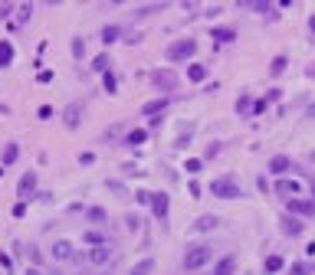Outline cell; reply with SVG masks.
I'll return each instance as SVG.
<instances>
[{
	"label": "cell",
	"instance_id": "cell-48",
	"mask_svg": "<svg viewBox=\"0 0 315 275\" xmlns=\"http://www.w3.org/2000/svg\"><path fill=\"white\" fill-rule=\"evenodd\" d=\"M26 275H43V272H40L36 265H30V269H26Z\"/></svg>",
	"mask_w": 315,
	"mask_h": 275
},
{
	"label": "cell",
	"instance_id": "cell-45",
	"mask_svg": "<svg viewBox=\"0 0 315 275\" xmlns=\"http://www.w3.org/2000/svg\"><path fill=\"white\" fill-rule=\"evenodd\" d=\"M92 161H96V154H89V151H86V154H79V164H92Z\"/></svg>",
	"mask_w": 315,
	"mask_h": 275
},
{
	"label": "cell",
	"instance_id": "cell-2",
	"mask_svg": "<svg viewBox=\"0 0 315 275\" xmlns=\"http://www.w3.org/2000/svg\"><path fill=\"white\" fill-rule=\"evenodd\" d=\"M207 262H214V246L210 242H194V246H187L184 249V272H197V269H204Z\"/></svg>",
	"mask_w": 315,
	"mask_h": 275
},
{
	"label": "cell",
	"instance_id": "cell-52",
	"mask_svg": "<svg viewBox=\"0 0 315 275\" xmlns=\"http://www.w3.org/2000/svg\"><path fill=\"white\" fill-rule=\"evenodd\" d=\"M309 269H312V275H315V262H309Z\"/></svg>",
	"mask_w": 315,
	"mask_h": 275
},
{
	"label": "cell",
	"instance_id": "cell-44",
	"mask_svg": "<svg viewBox=\"0 0 315 275\" xmlns=\"http://www.w3.org/2000/svg\"><path fill=\"white\" fill-rule=\"evenodd\" d=\"M36 79H40V82H49V79H53V72H49V69H40V76H36Z\"/></svg>",
	"mask_w": 315,
	"mask_h": 275
},
{
	"label": "cell",
	"instance_id": "cell-38",
	"mask_svg": "<svg viewBox=\"0 0 315 275\" xmlns=\"http://www.w3.org/2000/svg\"><path fill=\"white\" fill-rule=\"evenodd\" d=\"M13 216H17V220H20V216H26V203H20V200H17V203H13Z\"/></svg>",
	"mask_w": 315,
	"mask_h": 275
},
{
	"label": "cell",
	"instance_id": "cell-12",
	"mask_svg": "<svg viewBox=\"0 0 315 275\" xmlns=\"http://www.w3.org/2000/svg\"><path fill=\"white\" fill-rule=\"evenodd\" d=\"M49 249H53L49 255H53L56 262H69V259H76V255H79V253H76V246H73L69 239H56Z\"/></svg>",
	"mask_w": 315,
	"mask_h": 275
},
{
	"label": "cell",
	"instance_id": "cell-47",
	"mask_svg": "<svg viewBox=\"0 0 315 275\" xmlns=\"http://www.w3.org/2000/svg\"><path fill=\"white\" fill-rule=\"evenodd\" d=\"M305 118H315V102L309 105V111H305Z\"/></svg>",
	"mask_w": 315,
	"mask_h": 275
},
{
	"label": "cell",
	"instance_id": "cell-42",
	"mask_svg": "<svg viewBox=\"0 0 315 275\" xmlns=\"http://www.w3.org/2000/svg\"><path fill=\"white\" fill-rule=\"evenodd\" d=\"M283 99V88H269V95H266V102H279Z\"/></svg>",
	"mask_w": 315,
	"mask_h": 275
},
{
	"label": "cell",
	"instance_id": "cell-39",
	"mask_svg": "<svg viewBox=\"0 0 315 275\" xmlns=\"http://www.w3.org/2000/svg\"><path fill=\"white\" fill-rule=\"evenodd\" d=\"M187 190H191V197H200V193H204V187H200L197 180H191V184H187Z\"/></svg>",
	"mask_w": 315,
	"mask_h": 275
},
{
	"label": "cell",
	"instance_id": "cell-20",
	"mask_svg": "<svg viewBox=\"0 0 315 275\" xmlns=\"http://www.w3.org/2000/svg\"><path fill=\"white\" fill-rule=\"evenodd\" d=\"M164 108H168V99H151V102H145V105H142V115L151 118V115H161Z\"/></svg>",
	"mask_w": 315,
	"mask_h": 275
},
{
	"label": "cell",
	"instance_id": "cell-31",
	"mask_svg": "<svg viewBox=\"0 0 315 275\" xmlns=\"http://www.w3.org/2000/svg\"><path fill=\"white\" fill-rule=\"evenodd\" d=\"M289 275H312V269H309V262H292L289 265Z\"/></svg>",
	"mask_w": 315,
	"mask_h": 275
},
{
	"label": "cell",
	"instance_id": "cell-30",
	"mask_svg": "<svg viewBox=\"0 0 315 275\" xmlns=\"http://www.w3.org/2000/svg\"><path fill=\"white\" fill-rule=\"evenodd\" d=\"M102 82H105V92H109V95H115V88H119V79L112 76V69L105 72V76H102Z\"/></svg>",
	"mask_w": 315,
	"mask_h": 275
},
{
	"label": "cell",
	"instance_id": "cell-14",
	"mask_svg": "<svg viewBox=\"0 0 315 275\" xmlns=\"http://www.w3.org/2000/svg\"><path fill=\"white\" fill-rule=\"evenodd\" d=\"M86 223L89 226H105V223H109V210L105 207H89L86 210Z\"/></svg>",
	"mask_w": 315,
	"mask_h": 275
},
{
	"label": "cell",
	"instance_id": "cell-5",
	"mask_svg": "<svg viewBox=\"0 0 315 275\" xmlns=\"http://www.w3.org/2000/svg\"><path fill=\"white\" fill-rule=\"evenodd\" d=\"M197 53V40H174L168 49H164V59L168 63H184Z\"/></svg>",
	"mask_w": 315,
	"mask_h": 275
},
{
	"label": "cell",
	"instance_id": "cell-35",
	"mask_svg": "<svg viewBox=\"0 0 315 275\" xmlns=\"http://www.w3.org/2000/svg\"><path fill=\"white\" fill-rule=\"evenodd\" d=\"M30 13H33V3H23V7H20V17H17V20L26 23V20H30Z\"/></svg>",
	"mask_w": 315,
	"mask_h": 275
},
{
	"label": "cell",
	"instance_id": "cell-13",
	"mask_svg": "<svg viewBox=\"0 0 315 275\" xmlns=\"http://www.w3.org/2000/svg\"><path fill=\"white\" fill-rule=\"evenodd\" d=\"M79 121H82V102H69L63 111V125L66 128H79Z\"/></svg>",
	"mask_w": 315,
	"mask_h": 275
},
{
	"label": "cell",
	"instance_id": "cell-33",
	"mask_svg": "<svg viewBox=\"0 0 315 275\" xmlns=\"http://www.w3.org/2000/svg\"><path fill=\"white\" fill-rule=\"evenodd\" d=\"M125 226H128L131 233H138V226H142V220H138L135 213H128V216H125Z\"/></svg>",
	"mask_w": 315,
	"mask_h": 275
},
{
	"label": "cell",
	"instance_id": "cell-15",
	"mask_svg": "<svg viewBox=\"0 0 315 275\" xmlns=\"http://www.w3.org/2000/svg\"><path fill=\"white\" fill-rule=\"evenodd\" d=\"M233 272H237V255H223V259L214 262V272L210 275H233Z\"/></svg>",
	"mask_w": 315,
	"mask_h": 275
},
{
	"label": "cell",
	"instance_id": "cell-17",
	"mask_svg": "<svg viewBox=\"0 0 315 275\" xmlns=\"http://www.w3.org/2000/svg\"><path fill=\"white\" fill-rule=\"evenodd\" d=\"M121 36H125V30H121V26H115V23H109V26H102V43H105V46L119 43Z\"/></svg>",
	"mask_w": 315,
	"mask_h": 275
},
{
	"label": "cell",
	"instance_id": "cell-46",
	"mask_svg": "<svg viewBox=\"0 0 315 275\" xmlns=\"http://www.w3.org/2000/svg\"><path fill=\"white\" fill-rule=\"evenodd\" d=\"M0 265H3V269H10V255H7V253H0Z\"/></svg>",
	"mask_w": 315,
	"mask_h": 275
},
{
	"label": "cell",
	"instance_id": "cell-24",
	"mask_svg": "<svg viewBox=\"0 0 315 275\" xmlns=\"http://www.w3.org/2000/svg\"><path fill=\"white\" fill-rule=\"evenodd\" d=\"M207 76H210V69H207V66H200V63H194V66L187 69V79H191V82H204Z\"/></svg>",
	"mask_w": 315,
	"mask_h": 275
},
{
	"label": "cell",
	"instance_id": "cell-19",
	"mask_svg": "<svg viewBox=\"0 0 315 275\" xmlns=\"http://www.w3.org/2000/svg\"><path fill=\"white\" fill-rule=\"evenodd\" d=\"M210 40H217V43H233V40H237V30H230V26H214V30H210Z\"/></svg>",
	"mask_w": 315,
	"mask_h": 275
},
{
	"label": "cell",
	"instance_id": "cell-4",
	"mask_svg": "<svg viewBox=\"0 0 315 275\" xmlns=\"http://www.w3.org/2000/svg\"><path fill=\"white\" fill-rule=\"evenodd\" d=\"M148 207H151L154 220L161 223V226H168V216H171V197H168L164 190H151V193H148Z\"/></svg>",
	"mask_w": 315,
	"mask_h": 275
},
{
	"label": "cell",
	"instance_id": "cell-11",
	"mask_svg": "<svg viewBox=\"0 0 315 275\" xmlns=\"http://www.w3.org/2000/svg\"><path fill=\"white\" fill-rule=\"evenodd\" d=\"M279 230H283V236L295 239V236H302V233H305V220H299V216H292V213H286L283 220H279Z\"/></svg>",
	"mask_w": 315,
	"mask_h": 275
},
{
	"label": "cell",
	"instance_id": "cell-49",
	"mask_svg": "<svg viewBox=\"0 0 315 275\" xmlns=\"http://www.w3.org/2000/svg\"><path fill=\"white\" fill-rule=\"evenodd\" d=\"M309 30H312V33H315V13H312V17H309Z\"/></svg>",
	"mask_w": 315,
	"mask_h": 275
},
{
	"label": "cell",
	"instance_id": "cell-3",
	"mask_svg": "<svg viewBox=\"0 0 315 275\" xmlns=\"http://www.w3.org/2000/svg\"><path fill=\"white\" fill-rule=\"evenodd\" d=\"M210 197H217V200H237V197H243V187L237 184V177H230V174H223V177H217V180H210Z\"/></svg>",
	"mask_w": 315,
	"mask_h": 275
},
{
	"label": "cell",
	"instance_id": "cell-37",
	"mask_svg": "<svg viewBox=\"0 0 315 275\" xmlns=\"http://www.w3.org/2000/svg\"><path fill=\"white\" fill-rule=\"evenodd\" d=\"M164 3H148V7H142V10H138V17H148V13H154V10H161Z\"/></svg>",
	"mask_w": 315,
	"mask_h": 275
},
{
	"label": "cell",
	"instance_id": "cell-8",
	"mask_svg": "<svg viewBox=\"0 0 315 275\" xmlns=\"http://www.w3.org/2000/svg\"><path fill=\"white\" fill-rule=\"evenodd\" d=\"M86 262L92 265V269H109V262H112V246H89Z\"/></svg>",
	"mask_w": 315,
	"mask_h": 275
},
{
	"label": "cell",
	"instance_id": "cell-16",
	"mask_svg": "<svg viewBox=\"0 0 315 275\" xmlns=\"http://www.w3.org/2000/svg\"><path fill=\"white\" fill-rule=\"evenodd\" d=\"M253 105H256L253 95H250V92H243V95L237 99V115H240V118H253Z\"/></svg>",
	"mask_w": 315,
	"mask_h": 275
},
{
	"label": "cell",
	"instance_id": "cell-21",
	"mask_svg": "<svg viewBox=\"0 0 315 275\" xmlns=\"http://www.w3.org/2000/svg\"><path fill=\"white\" fill-rule=\"evenodd\" d=\"M194 230H197V233H210V230H217V216H214V213H204V216H197Z\"/></svg>",
	"mask_w": 315,
	"mask_h": 275
},
{
	"label": "cell",
	"instance_id": "cell-40",
	"mask_svg": "<svg viewBox=\"0 0 315 275\" xmlns=\"http://www.w3.org/2000/svg\"><path fill=\"white\" fill-rule=\"evenodd\" d=\"M266 105H269L266 99H256V105H253V115H263V111H266Z\"/></svg>",
	"mask_w": 315,
	"mask_h": 275
},
{
	"label": "cell",
	"instance_id": "cell-23",
	"mask_svg": "<svg viewBox=\"0 0 315 275\" xmlns=\"http://www.w3.org/2000/svg\"><path fill=\"white\" fill-rule=\"evenodd\" d=\"M17 157H20V148H17V141H10L7 148H3V157H0V164H3V167H10L13 161H17Z\"/></svg>",
	"mask_w": 315,
	"mask_h": 275
},
{
	"label": "cell",
	"instance_id": "cell-41",
	"mask_svg": "<svg viewBox=\"0 0 315 275\" xmlns=\"http://www.w3.org/2000/svg\"><path fill=\"white\" fill-rule=\"evenodd\" d=\"M10 13H13V3H0V20H7Z\"/></svg>",
	"mask_w": 315,
	"mask_h": 275
},
{
	"label": "cell",
	"instance_id": "cell-51",
	"mask_svg": "<svg viewBox=\"0 0 315 275\" xmlns=\"http://www.w3.org/2000/svg\"><path fill=\"white\" fill-rule=\"evenodd\" d=\"M309 76H312V79H315V66H312V69H309Z\"/></svg>",
	"mask_w": 315,
	"mask_h": 275
},
{
	"label": "cell",
	"instance_id": "cell-1",
	"mask_svg": "<svg viewBox=\"0 0 315 275\" xmlns=\"http://www.w3.org/2000/svg\"><path fill=\"white\" fill-rule=\"evenodd\" d=\"M272 190H276V197H283V200H302V197H309L305 190H312V197H315V180L312 177H302V174H289V177H279Z\"/></svg>",
	"mask_w": 315,
	"mask_h": 275
},
{
	"label": "cell",
	"instance_id": "cell-43",
	"mask_svg": "<svg viewBox=\"0 0 315 275\" xmlns=\"http://www.w3.org/2000/svg\"><path fill=\"white\" fill-rule=\"evenodd\" d=\"M40 118L49 121V118H53V108H49V105H43V108H40Z\"/></svg>",
	"mask_w": 315,
	"mask_h": 275
},
{
	"label": "cell",
	"instance_id": "cell-27",
	"mask_svg": "<svg viewBox=\"0 0 315 275\" xmlns=\"http://www.w3.org/2000/svg\"><path fill=\"white\" fill-rule=\"evenodd\" d=\"M286 66H289V59H286V56H276V59L269 63V76H283Z\"/></svg>",
	"mask_w": 315,
	"mask_h": 275
},
{
	"label": "cell",
	"instance_id": "cell-9",
	"mask_svg": "<svg viewBox=\"0 0 315 275\" xmlns=\"http://www.w3.org/2000/svg\"><path fill=\"white\" fill-rule=\"evenodd\" d=\"M286 207H289V213H292V216H299V220L315 216V200H309V197H302V200H286Z\"/></svg>",
	"mask_w": 315,
	"mask_h": 275
},
{
	"label": "cell",
	"instance_id": "cell-25",
	"mask_svg": "<svg viewBox=\"0 0 315 275\" xmlns=\"http://www.w3.org/2000/svg\"><path fill=\"white\" fill-rule=\"evenodd\" d=\"M151 272H154V259H142V262L131 265L128 275H151Z\"/></svg>",
	"mask_w": 315,
	"mask_h": 275
},
{
	"label": "cell",
	"instance_id": "cell-22",
	"mask_svg": "<svg viewBox=\"0 0 315 275\" xmlns=\"http://www.w3.org/2000/svg\"><path fill=\"white\" fill-rule=\"evenodd\" d=\"M13 63V43L10 40H0V69H7Z\"/></svg>",
	"mask_w": 315,
	"mask_h": 275
},
{
	"label": "cell",
	"instance_id": "cell-7",
	"mask_svg": "<svg viewBox=\"0 0 315 275\" xmlns=\"http://www.w3.org/2000/svg\"><path fill=\"white\" fill-rule=\"evenodd\" d=\"M36 184H40V174H36V170H26V174L20 177V184H17V197H20V203H30V200L36 197Z\"/></svg>",
	"mask_w": 315,
	"mask_h": 275
},
{
	"label": "cell",
	"instance_id": "cell-26",
	"mask_svg": "<svg viewBox=\"0 0 315 275\" xmlns=\"http://www.w3.org/2000/svg\"><path fill=\"white\" fill-rule=\"evenodd\" d=\"M109 66H112L109 53H102V56H96V59H92V72H102V76H105V72H109Z\"/></svg>",
	"mask_w": 315,
	"mask_h": 275
},
{
	"label": "cell",
	"instance_id": "cell-34",
	"mask_svg": "<svg viewBox=\"0 0 315 275\" xmlns=\"http://www.w3.org/2000/svg\"><path fill=\"white\" fill-rule=\"evenodd\" d=\"M220 154V144L214 141V144H207V151H204V161H210V157H217Z\"/></svg>",
	"mask_w": 315,
	"mask_h": 275
},
{
	"label": "cell",
	"instance_id": "cell-10",
	"mask_svg": "<svg viewBox=\"0 0 315 275\" xmlns=\"http://www.w3.org/2000/svg\"><path fill=\"white\" fill-rule=\"evenodd\" d=\"M266 170H269V174H276V177H286V174H295V164L289 161V154H276V157H269Z\"/></svg>",
	"mask_w": 315,
	"mask_h": 275
},
{
	"label": "cell",
	"instance_id": "cell-32",
	"mask_svg": "<svg viewBox=\"0 0 315 275\" xmlns=\"http://www.w3.org/2000/svg\"><path fill=\"white\" fill-rule=\"evenodd\" d=\"M73 56H76V59H82V56H86V43H82V40H73Z\"/></svg>",
	"mask_w": 315,
	"mask_h": 275
},
{
	"label": "cell",
	"instance_id": "cell-28",
	"mask_svg": "<svg viewBox=\"0 0 315 275\" xmlns=\"http://www.w3.org/2000/svg\"><path fill=\"white\" fill-rule=\"evenodd\" d=\"M145 138H148V131H145V128H131V131L125 134V144H142Z\"/></svg>",
	"mask_w": 315,
	"mask_h": 275
},
{
	"label": "cell",
	"instance_id": "cell-18",
	"mask_svg": "<svg viewBox=\"0 0 315 275\" xmlns=\"http://www.w3.org/2000/svg\"><path fill=\"white\" fill-rule=\"evenodd\" d=\"M283 265H286L283 255H266V259H263V272H266V275H276V272H283Z\"/></svg>",
	"mask_w": 315,
	"mask_h": 275
},
{
	"label": "cell",
	"instance_id": "cell-6",
	"mask_svg": "<svg viewBox=\"0 0 315 275\" xmlns=\"http://www.w3.org/2000/svg\"><path fill=\"white\" fill-rule=\"evenodd\" d=\"M177 82H181V79H177V72H171V69H154L151 72V85L158 88V92H164V95H168V92H177Z\"/></svg>",
	"mask_w": 315,
	"mask_h": 275
},
{
	"label": "cell",
	"instance_id": "cell-36",
	"mask_svg": "<svg viewBox=\"0 0 315 275\" xmlns=\"http://www.w3.org/2000/svg\"><path fill=\"white\" fill-rule=\"evenodd\" d=\"M23 253H30L33 262H43V255H40V249H36V246H23Z\"/></svg>",
	"mask_w": 315,
	"mask_h": 275
},
{
	"label": "cell",
	"instance_id": "cell-29",
	"mask_svg": "<svg viewBox=\"0 0 315 275\" xmlns=\"http://www.w3.org/2000/svg\"><path fill=\"white\" fill-rule=\"evenodd\" d=\"M184 170L187 174H200V170H204V161H200V157H191V161H184Z\"/></svg>",
	"mask_w": 315,
	"mask_h": 275
},
{
	"label": "cell",
	"instance_id": "cell-50",
	"mask_svg": "<svg viewBox=\"0 0 315 275\" xmlns=\"http://www.w3.org/2000/svg\"><path fill=\"white\" fill-rule=\"evenodd\" d=\"M92 275H112V269H98V272H92Z\"/></svg>",
	"mask_w": 315,
	"mask_h": 275
}]
</instances>
